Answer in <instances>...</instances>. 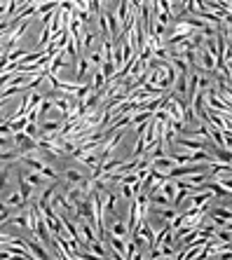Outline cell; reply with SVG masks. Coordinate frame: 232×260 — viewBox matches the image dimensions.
I'll return each mask as SVG.
<instances>
[{"mask_svg":"<svg viewBox=\"0 0 232 260\" xmlns=\"http://www.w3.org/2000/svg\"><path fill=\"white\" fill-rule=\"evenodd\" d=\"M110 227H106V234H113V237H122V239H129L131 234H129V227H127V223H124L122 218H113L108 220Z\"/></svg>","mask_w":232,"mask_h":260,"instance_id":"6da1fadb","label":"cell"},{"mask_svg":"<svg viewBox=\"0 0 232 260\" xmlns=\"http://www.w3.org/2000/svg\"><path fill=\"white\" fill-rule=\"evenodd\" d=\"M3 204L7 206V209H12V211H21V209H26V202H24V197L19 195V190L10 192L7 197H3Z\"/></svg>","mask_w":232,"mask_h":260,"instance_id":"7a4b0ae2","label":"cell"},{"mask_svg":"<svg viewBox=\"0 0 232 260\" xmlns=\"http://www.w3.org/2000/svg\"><path fill=\"white\" fill-rule=\"evenodd\" d=\"M89 61H87V54H80L75 59V77H78V82H85V75L89 73Z\"/></svg>","mask_w":232,"mask_h":260,"instance_id":"3957f363","label":"cell"},{"mask_svg":"<svg viewBox=\"0 0 232 260\" xmlns=\"http://www.w3.org/2000/svg\"><path fill=\"white\" fill-rule=\"evenodd\" d=\"M21 176L26 178V183L31 185V188H42V185L47 183V178L42 176L40 171H33V169H31V171H21Z\"/></svg>","mask_w":232,"mask_h":260,"instance_id":"277c9868","label":"cell"},{"mask_svg":"<svg viewBox=\"0 0 232 260\" xmlns=\"http://www.w3.org/2000/svg\"><path fill=\"white\" fill-rule=\"evenodd\" d=\"M82 181H85V176H82L80 169H73V166H68V169H63V181H61V183L80 185Z\"/></svg>","mask_w":232,"mask_h":260,"instance_id":"5b68a950","label":"cell"},{"mask_svg":"<svg viewBox=\"0 0 232 260\" xmlns=\"http://www.w3.org/2000/svg\"><path fill=\"white\" fill-rule=\"evenodd\" d=\"M17 185H19V195L24 197V202H31V197H33V188L26 183V178L21 176V171H17Z\"/></svg>","mask_w":232,"mask_h":260,"instance_id":"8992f818","label":"cell"},{"mask_svg":"<svg viewBox=\"0 0 232 260\" xmlns=\"http://www.w3.org/2000/svg\"><path fill=\"white\" fill-rule=\"evenodd\" d=\"M7 124L12 127V131H24V127L28 124L26 115H17V117H7Z\"/></svg>","mask_w":232,"mask_h":260,"instance_id":"52a82bcc","label":"cell"},{"mask_svg":"<svg viewBox=\"0 0 232 260\" xmlns=\"http://www.w3.org/2000/svg\"><path fill=\"white\" fill-rule=\"evenodd\" d=\"M24 134H28L31 138L38 141V138H40V124H38V122H28L26 127H24Z\"/></svg>","mask_w":232,"mask_h":260,"instance_id":"ba28073f","label":"cell"},{"mask_svg":"<svg viewBox=\"0 0 232 260\" xmlns=\"http://www.w3.org/2000/svg\"><path fill=\"white\" fill-rule=\"evenodd\" d=\"M10 148H14L12 136H0V150H10Z\"/></svg>","mask_w":232,"mask_h":260,"instance_id":"9c48e42d","label":"cell"}]
</instances>
